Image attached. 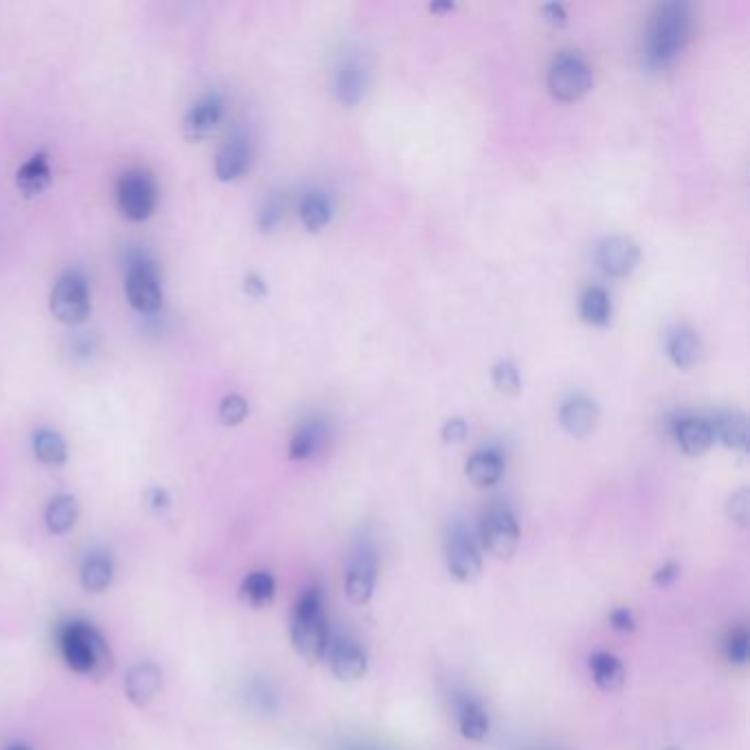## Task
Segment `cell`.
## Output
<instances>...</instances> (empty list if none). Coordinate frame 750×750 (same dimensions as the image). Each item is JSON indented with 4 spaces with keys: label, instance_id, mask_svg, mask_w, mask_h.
I'll return each mask as SVG.
<instances>
[{
    "label": "cell",
    "instance_id": "1",
    "mask_svg": "<svg viewBox=\"0 0 750 750\" xmlns=\"http://www.w3.org/2000/svg\"><path fill=\"white\" fill-rule=\"evenodd\" d=\"M691 33V11L687 3H663L649 22L643 60L647 69L660 71L678 58Z\"/></svg>",
    "mask_w": 750,
    "mask_h": 750
},
{
    "label": "cell",
    "instance_id": "2",
    "mask_svg": "<svg viewBox=\"0 0 750 750\" xmlns=\"http://www.w3.org/2000/svg\"><path fill=\"white\" fill-rule=\"evenodd\" d=\"M58 641L66 665L77 674L102 678L113 669V652L93 625L84 621L64 623Z\"/></svg>",
    "mask_w": 750,
    "mask_h": 750
},
{
    "label": "cell",
    "instance_id": "3",
    "mask_svg": "<svg viewBox=\"0 0 750 750\" xmlns=\"http://www.w3.org/2000/svg\"><path fill=\"white\" fill-rule=\"evenodd\" d=\"M291 643L308 663L324 658L330 641L328 625L322 608V594L319 590H306L302 599L297 601L293 621H291Z\"/></svg>",
    "mask_w": 750,
    "mask_h": 750
},
{
    "label": "cell",
    "instance_id": "4",
    "mask_svg": "<svg viewBox=\"0 0 750 750\" xmlns=\"http://www.w3.org/2000/svg\"><path fill=\"white\" fill-rule=\"evenodd\" d=\"M51 315L64 326L84 324L91 315V286L80 269L64 271L49 295Z\"/></svg>",
    "mask_w": 750,
    "mask_h": 750
},
{
    "label": "cell",
    "instance_id": "5",
    "mask_svg": "<svg viewBox=\"0 0 750 750\" xmlns=\"http://www.w3.org/2000/svg\"><path fill=\"white\" fill-rule=\"evenodd\" d=\"M126 297L128 304L139 313H157L163 306V284L157 264L148 253H132L126 267Z\"/></svg>",
    "mask_w": 750,
    "mask_h": 750
},
{
    "label": "cell",
    "instance_id": "6",
    "mask_svg": "<svg viewBox=\"0 0 750 750\" xmlns=\"http://www.w3.org/2000/svg\"><path fill=\"white\" fill-rule=\"evenodd\" d=\"M159 203V187L148 170L132 168L117 181V207L124 218L132 223L148 220Z\"/></svg>",
    "mask_w": 750,
    "mask_h": 750
},
{
    "label": "cell",
    "instance_id": "7",
    "mask_svg": "<svg viewBox=\"0 0 750 750\" xmlns=\"http://www.w3.org/2000/svg\"><path fill=\"white\" fill-rule=\"evenodd\" d=\"M594 82L590 64L575 51H561L555 55L548 69V88L561 102H572L586 95Z\"/></svg>",
    "mask_w": 750,
    "mask_h": 750
},
{
    "label": "cell",
    "instance_id": "8",
    "mask_svg": "<svg viewBox=\"0 0 750 750\" xmlns=\"http://www.w3.org/2000/svg\"><path fill=\"white\" fill-rule=\"evenodd\" d=\"M480 539L493 557L511 559L520 546V526L511 511L491 509L480 522Z\"/></svg>",
    "mask_w": 750,
    "mask_h": 750
},
{
    "label": "cell",
    "instance_id": "9",
    "mask_svg": "<svg viewBox=\"0 0 750 750\" xmlns=\"http://www.w3.org/2000/svg\"><path fill=\"white\" fill-rule=\"evenodd\" d=\"M597 260L601 264V269L608 275L625 278V275H630L636 269L638 260H641V249H638L632 238L610 236L599 245Z\"/></svg>",
    "mask_w": 750,
    "mask_h": 750
},
{
    "label": "cell",
    "instance_id": "10",
    "mask_svg": "<svg viewBox=\"0 0 750 750\" xmlns=\"http://www.w3.org/2000/svg\"><path fill=\"white\" fill-rule=\"evenodd\" d=\"M449 575L460 583H473L482 575V557L465 533H454L447 542Z\"/></svg>",
    "mask_w": 750,
    "mask_h": 750
},
{
    "label": "cell",
    "instance_id": "11",
    "mask_svg": "<svg viewBox=\"0 0 750 750\" xmlns=\"http://www.w3.org/2000/svg\"><path fill=\"white\" fill-rule=\"evenodd\" d=\"M225 117V99L220 93H207L190 106L185 115V132L194 139L212 135Z\"/></svg>",
    "mask_w": 750,
    "mask_h": 750
},
{
    "label": "cell",
    "instance_id": "12",
    "mask_svg": "<svg viewBox=\"0 0 750 750\" xmlns=\"http://www.w3.org/2000/svg\"><path fill=\"white\" fill-rule=\"evenodd\" d=\"M559 421L564 425L566 432L575 438L588 436L594 425L599 421V407L592 399L583 394L570 396V399L561 405L559 410Z\"/></svg>",
    "mask_w": 750,
    "mask_h": 750
},
{
    "label": "cell",
    "instance_id": "13",
    "mask_svg": "<svg viewBox=\"0 0 750 750\" xmlns=\"http://www.w3.org/2000/svg\"><path fill=\"white\" fill-rule=\"evenodd\" d=\"M251 152L245 137H231L218 148L214 159V172L218 181H236L249 170Z\"/></svg>",
    "mask_w": 750,
    "mask_h": 750
},
{
    "label": "cell",
    "instance_id": "14",
    "mask_svg": "<svg viewBox=\"0 0 750 750\" xmlns=\"http://www.w3.org/2000/svg\"><path fill=\"white\" fill-rule=\"evenodd\" d=\"M330 669L341 682H357L368 674V656L350 641H339L330 647Z\"/></svg>",
    "mask_w": 750,
    "mask_h": 750
},
{
    "label": "cell",
    "instance_id": "15",
    "mask_svg": "<svg viewBox=\"0 0 750 750\" xmlns=\"http://www.w3.org/2000/svg\"><path fill=\"white\" fill-rule=\"evenodd\" d=\"M163 685L161 669L154 663H141L130 669L126 678V696L135 707H148Z\"/></svg>",
    "mask_w": 750,
    "mask_h": 750
},
{
    "label": "cell",
    "instance_id": "16",
    "mask_svg": "<svg viewBox=\"0 0 750 750\" xmlns=\"http://www.w3.org/2000/svg\"><path fill=\"white\" fill-rule=\"evenodd\" d=\"M51 181H53V172H51L49 154L44 150L31 154V157L22 163L16 172L18 190L27 198L40 196L51 185Z\"/></svg>",
    "mask_w": 750,
    "mask_h": 750
},
{
    "label": "cell",
    "instance_id": "17",
    "mask_svg": "<svg viewBox=\"0 0 750 750\" xmlns=\"http://www.w3.org/2000/svg\"><path fill=\"white\" fill-rule=\"evenodd\" d=\"M674 434L680 449L685 451L687 456H702L704 451H709L713 445V429L711 423L704 421V418H680V421L674 425Z\"/></svg>",
    "mask_w": 750,
    "mask_h": 750
},
{
    "label": "cell",
    "instance_id": "18",
    "mask_svg": "<svg viewBox=\"0 0 750 750\" xmlns=\"http://www.w3.org/2000/svg\"><path fill=\"white\" fill-rule=\"evenodd\" d=\"M667 355L678 368L696 366L702 357V339L689 326H678L667 337Z\"/></svg>",
    "mask_w": 750,
    "mask_h": 750
},
{
    "label": "cell",
    "instance_id": "19",
    "mask_svg": "<svg viewBox=\"0 0 750 750\" xmlns=\"http://www.w3.org/2000/svg\"><path fill=\"white\" fill-rule=\"evenodd\" d=\"M709 423L713 429V438H720L726 447L735 451L748 449V423L742 412H737V410L718 412Z\"/></svg>",
    "mask_w": 750,
    "mask_h": 750
},
{
    "label": "cell",
    "instance_id": "20",
    "mask_svg": "<svg viewBox=\"0 0 750 750\" xmlns=\"http://www.w3.org/2000/svg\"><path fill=\"white\" fill-rule=\"evenodd\" d=\"M368 82H370L368 69L359 60H350L341 66L337 73V86H335L341 104L352 106L361 102V97L368 91Z\"/></svg>",
    "mask_w": 750,
    "mask_h": 750
},
{
    "label": "cell",
    "instance_id": "21",
    "mask_svg": "<svg viewBox=\"0 0 750 750\" xmlns=\"http://www.w3.org/2000/svg\"><path fill=\"white\" fill-rule=\"evenodd\" d=\"M465 473H467V478L476 484V487H482V489L493 487V484H498L502 478L504 460L498 451L482 449V451H476V454L467 460Z\"/></svg>",
    "mask_w": 750,
    "mask_h": 750
},
{
    "label": "cell",
    "instance_id": "22",
    "mask_svg": "<svg viewBox=\"0 0 750 750\" xmlns=\"http://www.w3.org/2000/svg\"><path fill=\"white\" fill-rule=\"evenodd\" d=\"M374 581H377V572H374V564L370 559H359L350 566L346 572V594L352 603L366 605L370 603L374 594Z\"/></svg>",
    "mask_w": 750,
    "mask_h": 750
},
{
    "label": "cell",
    "instance_id": "23",
    "mask_svg": "<svg viewBox=\"0 0 750 750\" xmlns=\"http://www.w3.org/2000/svg\"><path fill=\"white\" fill-rule=\"evenodd\" d=\"M326 443V427L319 421H306L295 429V434L289 443V458L291 460H308L313 458Z\"/></svg>",
    "mask_w": 750,
    "mask_h": 750
},
{
    "label": "cell",
    "instance_id": "24",
    "mask_svg": "<svg viewBox=\"0 0 750 750\" xmlns=\"http://www.w3.org/2000/svg\"><path fill=\"white\" fill-rule=\"evenodd\" d=\"M33 454H36L42 465L60 467L66 462V456H69V447H66V440L60 432L42 427L33 434Z\"/></svg>",
    "mask_w": 750,
    "mask_h": 750
},
{
    "label": "cell",
    "instance_id": "25",
    "mask_svg": "<svg viewBox=\"0 0 750 750\" xmlns=\"http://www.w3.org/2000/svg\"><path fill=\"white\" fill-rule=\"evenodd\" d=\"M592 678L597 682V687L605 693H616L621 691L625 685V669L621 660L612 654H594L592 656Z\"/></svg>",
    "mask_w": 750,
    "mask_h": 750
},
{
    "label": "cell",
    "instance_id": "26",
    "mask_svg": "<svg viewBox=\"0 0 750 750\" xmlns=\"http://www.w3.org/2000/svg\"><path fill=\"white\" fill-rule=\"evenodd\" d=\"M579 313L583 317V322H588L592 326H608L612 317V302L608 291L601 289V286H590V289L583 291Z\"/></svg>",
    "mask_w": 750,
    "mask_h": 750
},
{
    "label": "cell",
    "instance_id": "27",
    "mask_svg": "<svg viewBox=\"0 0 750 750\" xmlns=\"http://www.w3.org/2000/svg\"><path fill=\"white\" fill-rule=\"evenodd\" d=\"M77 515H80V504L73 498V495H58L53 498L51 504L47 506V526L53 535H64L69 533L71 528L77 522Z\"/></svg>",
    "mask_w": 750,
    "mask_h": 750
},
{
    "label": "cell",
    "instance_id": "28",
    "mask_svg": "<svg viewBox=\"0 0 750 750\" xmlns=\"http://www.w3.org/2000/svg\"><path fill=\"white\" fill-rule=\"evenodd\" d=\"M240 594L253 608H264L275 599V579L271 577V572H251V575L242 581Z\"/></svg>",
    "mask_w": 750,
    "mask_h": 750
},
{
    "label": "cell",
    "instance_id": "29",
    "mask_svg": "<svg viewBox=\"0 0 750 750\" xmlns=\"http://www.w3.org/2000/svg\"><path fill=\"white\" fill-rule=\"evenodd\" d=\"M333 207L322 192H308L300 203V218L308 231H319L330 223Z\"/></svg>",
    "mask_w": 750,
    "mask_h": 750
},
{
    "label": "cell",
    "instance_id": "30",
    "mask_svg": "<svg viewBox=\"0 0 750 750\" xmlns=\"http://www.w3.org/2000/svg\"><path fill=\"white\" fill-rule=\"evenodd\" d=\"M113 581V564L106 557H88L82 566V586L88 592H104Z\"/></svg>",
    "mask_w": 750,
    "mask_h": 750
},
{
    "label": "cell",
    "instance_id": "31",
    "mask_svg": "<svg viewBox=\"0 0 750 750\" xmlns=\"http://www.w3.org/2000/svg\"><path fill=\"white\" fill-rule=\"evenodd\" d=\"M460 733L469 742H482L489 733L487 713L482 711L480 704L469 702L460 713Z\"/></svg>",
    "mask_w": 750,
    "mask_h": 750
},
{
    "label": "cell",
    "instance_id": "32",
    "mask_svg": "<svg viewBox=\"0 0 750 750\" xmlns=\"http://www.w3.org/2000/svg\"><path fill=\"white\" fill-rule=\"evenodd\" d=\"M724 654L729 658V663L735 667H744L748 665L750 658V634L746 627H735V630L729 632L724 643Z\"/></svg>",
    "mask_w": 750,
    "mask_h": 750
},
{
    "label": "cell",
    "instance_id": "33",
    "mask_svg": "<svg viewBox=\"0 0 750 750\" xmlns=\"http://www.w3.org/2000/svg\"><path fill=\"white\" fill-rule=\"evenodd\" d=\"M493 383L495 388L504 394H517L522 390V379H520V370H517L515 363L511 359H502L493 366Z\"/></svg>",
    "mask_w": 750,
    "mask_h": 750
},
{
    "label": "cell",
    "instance_id": "34",
    "mask_svg": "<svg viewBox=\"0 0 750 750\" xmlns=\"http://www.w3.org/2000/svg\"><path fill=\"white\" fill-rule=\"evenodd\" d=\"M218 416L225 425H240L249 416V403L245 396L240 394H227L218 405Z\"/></svg>",
    "mask_w": 750,
    "mask_h": 750
},
{
    "label": "cell",
    "instance_id": "35",
    "mask_svg": "<svg viewBox=\"0 0 750 750\" xmlns=\"http://www.w3.org/2000/svg\"><path fill=\"white\" fill-rule=\"evenodd\" d=\"M726 513H729L731 522H735L742 528H748L750 526V491L748 489L735 491L729 498V502H726Z\"/></svg>",
    "mask_w": 750,
    "mask_h": 750
},
{
    "label": "cell",
    "instance_id": "36",
    "mask_svg": "<svg viewBox=\"0 0 750 750\" xmlns=\"http://www.w3.org/2000/svg\"><path fill=\"white\" fill-rule=\"evenodd\" d=\"M280 218H282V203H280V198H269V201L264 203L260 216H258L260 229L262 231H271L275 225L280 223Z\"/></svg>",
    "mask_w": 750,
    "mask_h": 750
},
{
    "label": "cell",
    "instance_id": "37",
    "mask_svg": "<svg viewBox=\"0 0 750 750\" xmlns=\"http://www.w3.org/2000/svg\"><path fill=\"white\" fill-rule=\"evenodd\" d=\"M469 427L462 418H449V421L440 429V436H443L445 443H462L467 438Z\"/></svg>",
    "mask_w": 750,
    "mask_h": 750
},
{
    "label": "cell",
    "instance_id": "38",
    "mask_svg": "<svg viewBox=\"0 0 750 750\" xmlns=\"http://www.w3.org/2000/svg\"><path fill=\"white\" fill-rule=\"evenodd\" d=\"M610 625L614 627L616 632H623V634L634 632V630H636L634 616H632V612L627 610V608H616V610H612V614H610Z\"/></svg>",
    "mask_w": 750,
    "mask_h": 750
},
{
    "label": "cell",
    "instance_id": "39",
    "mask_svg": "<svg viewBox=\"0 0 750 750\" xmlns=\"http://www.w3.org/2000/svg\"><path fill=\"white\" fill-rule=\"evenodd\" d=\"M542 16H544V20L548 22V25H553V27L566 25V18H568L564 5H559V3H546L542 7Z\"/></svg>",
    "mask_w": 750,
    "mask_h": 750
},
{
    "label": "cell",
    "instance_id": "40",
    "mask_svg": "<svg viewBox=\"0 0 750 750\" xmlns=\"http://www.w3.org/2000/svg\"><path fill=\"white\" fill-rule=\"evenodd\" d=\"M245 291L251 297H264V295H267V284H264V280L260 278L258 273H249L245 278Z\"/></svg>",
    "mask_w": 750,
    "mask_h": 750
},
{
    "label": "cell",
    "instance_id": "41",
    "mask_svg": "<svg viewBox=\"0 0 750 750\" xmlns=\"http://www.w3.org/2000/svg\"><path fill=\"white\" fill-rule=\"evenodd\" d=\"M678 577H680V568L676 564H667L656 572L654 581L658 583V586H669V583H674Z\"/></svg>",
    "mask_w": 750,
    "mask_h": 750
},
{
    "label": "cell",
    "instance_id": "42",
    "mask_svg": "<svg viewBox=\"0 0 750 750\" xmlns=\"http://www.w3.org/2000/svg\"><path fill=\"white\" fill-rule=\"evenodd\" d=\"M150 498H152V506H154V509H165V506H168L170 504V500H168V493H165V491H161V489H154L152 493H150Z\"/></svg>",
    "mask_w": 750,
    "mask_h": 750
},
{
    "label": "cell",
    "instance_id": "43",
    "mask_svg": "<svg viewBox=\"0 0 750 750\" xmlns=\"http://www.w3.org/2000/svg\"><path fill=\"white\" fill-rule=\"evenodd\" d=\"M451 7H454L451 3H434L429 9H432V11H440V9H451Z\"/></svg>",
    "mask_w": 750,
    "mask_h": 750
},
{
    "label": "cell",
    "instance_id": "44",
    "mask_svg": "<svg viewBox=\"0 0 750 750\" xmlns=\"http://www.w3.org/2000/svg\"><path fill=\"white\" fill-rule=\"evenodd\" d=\"M7 750H31V748H27V746H20V744H16V746H9Z\"/></svg>",
    "mask_w": 750,
    "mask_h": 750
},
{
    "label": "cell",
    "instance_id": "45",
    "mask_svg": "<svg viewBox=\"0 0 750 750\" xmlns=\"http://www.w3.org/2000/svg\"><path fill=\"white\" fill-rule=\"evenodd\" d=\"M665 750H680V748H676V746H669V748H665Z\"/></svg>",
    "mask_w": 750,
    "mask_h": 750
}]
</instances>
